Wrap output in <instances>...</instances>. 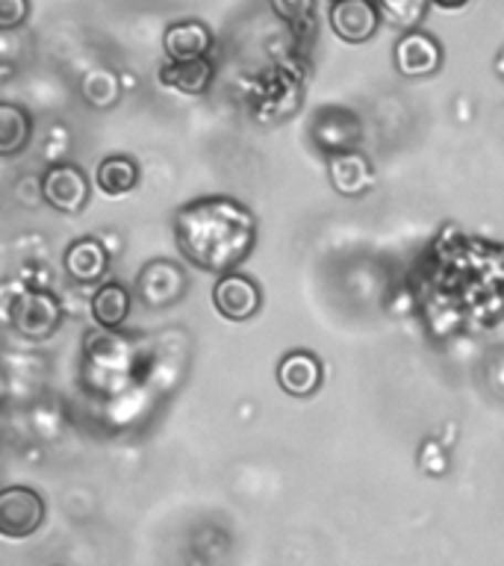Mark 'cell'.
Listing matches in <instances>:
<instances>
[{
	"mask_svg": "<svg viewBox=\"0 0 504 566\" xmlns=\"http://www.w3.org/2000/svg\"><path fill=\"white\" fill-rule=\"evenodd\" d=\"M431 3H433V7H440V9H449V12L469 7V0H431Z\"/></svg>",
	"mask_w": 504,
	"mask_h": 566,
	"instance_id": "ffe728a7",
	"label": "cell"
},
{
	"mask_svg": "<svg viewBox=\"0 0 504 566\" xmlns=\"http://www.w3.org/2000/svg\"><path fill=\"white\" fill-rule=\"evenodd\" d=\"M44 520L42 495L30 486H9L0 495V534L3 537H30Z\"/></svg>",
	"mask_w": 504,
	"mask_h": 566,
	"instance_id": "7a4b0ae2",
	"label": "cell"
},
{
	"mask_svg": "<svg viewBox=\"0 0 504 566\" xmlns=\"http://www.w3.org/2000/svg\"><path fill=\"white\" fill-rule=\"evenodd\" d=\"M334 3H339V0H334Z\"/></svg>",
	"mask_w": 504,
	"mask_h": 566,
	"instance_id": "7402d4cb",
	"label": "cell"
},
{
	"mask_svg": "<svg viewBox=\"0 0 504 566\" xmlns=\"http://www.w3.org/2000/svg\"><path fill=\"white\" fill-rule=\"evenodd\" d=\"M106 265V251L95 239H77L74 245L65 251V272L77 283H95L104 277Z\"/></svg>",
	"mask_w": 504,
	"mask_h": 566,
	"instance_id": "8fae6325",
	"label": "cell"
},
{
	"mask_svg": "<svg viewBox=\"0 0 504 566\" xmlns=\"http://www.w3.org/2000/svg\"><path fill=\"white\" fill-rule=\"evenodd\" d=\"M175 233L198 269L228 274L254 245V216L230 198H203L177 212Z\"/></svg>",
	"mask_w": 504,
	"mask_h": 566,
	"instance_id": "6da1fadb",
	"label": "cell"
},
{
	"mask_svg": "<svg viewBox=\"0 0 504 566\" xmlns=\"http://www.w3.org/2000/svg\"><path fill=\"white\" fill-rule=\"evenodd\" d=\"M162 48L171 62L207 60L212 48L210 27L201 21H175L162 35Z\"/></svg>",
	"mask_w": 504,
	"mask_h": 566,
	"instance_id": "ba28073f",
	"label": "cell"
},
{
	"mask_svg": "<svg viewBox=\"0 0 504 566\" xmlns=\"http://www.w3.org/2000/svg\"><path fill=\"white\" fill-rule=\"evenodd\" d=\"M139 184V166L130 157H106L97 166V186L106 195H127Z\"/></svg>",
	"mask_w": 504,
	"mask_h": 566,
	"instance_id": "9a60e30c",
	"label": "cell"
},
{
	"mask_svg": "<svg viewBox=\"0 0 504 566\" xmlns=\"http://www.w3.org/2000/svg\"><path fill=\"white\" fill-rule=\"evenodd\" d=\"M30 12V3L27 0H0V27L3 30H12L27 18Z\"/></svg>",
	"mask_w": 504,
	"mask_h": 566,
	"instance_id": "d6986e66",
	"label": "cell"
},
{
	"mask_svg": "<svg viewBox=\"0 0 504 566\" xmlns=\"http://www.w3.org/2000/svg\"><path fill=\"white\" fill-rule=\"evenodd\" d=\"M212 304L230 322H248L263 304V295H260V286L251 277L228 272L221 274L219 283L212 286Z\"/></svg>",
	"mask_w": 504,
	"mask_h": 566,
	"instance_id": "277c9868",
	"label": "cell"
},
{
	"mask_svg": "<svg viewBox=\"0 0 504 566\" xmlns=\"http://www.w3.org/2000/svg\"><path fill=\"white\" fill-rule=\"evenodd\" d=\"M330 184L339 195H360L371 186V168L360 154H339L330 163Z\"/></svg>",
	"mask_w": 504,
	"mask_h": 566,
	"instance_id": "4fadbf2b",
	"label": "cell"
},
{
	"mask_svg": "<svg viewBox=\"0 0 504 566\" xmlns=\"http://www.w3.org/2000/svg\"><path fill=\"white\" fill-rule=\"evenodd\" d=\"M159 83L175 88L180 95H201L212 83V65L207 60L192 62H168L159 71Z\"/></svg>",
	"mask_w": 504,
	"mask_h": 566,
	"instance_id": "7c38bea8",
	"label": "cell"
},
{
	"mask_svg": "<svg viewBox=\"0 0 504 566\" xmlns=\"http://www.w3.org/2000/svg\"><path fill=\"white\" fill-rule=\"evenodd\" d=\"M9 318H12L18 334L42 339V336H51L60 325V304L48 292H21L15 304L9 307Z\"/></svg>",
	"mask_w": 504,
	"mask_h": 566,
	"instance_id": "3957f363",
	"label": "cell"
},
{
	"mask_svg": "<svg viewBox=\"0 0 504 566\" xmlns=\"http://www.w3.org/2000/svg\"><path fill=\"white\" fill-rule=\"evenodd\" d=\"M130 313V292L122 283H104L92 298V316L97 325L118 327Z\"/></svg>",
	"mask_w": 504,
	"mask_h": 566,
	"instance_id": "5bb4252c",
	"label": "cell"
},
{
	"mask_svg": "<svg viewBox=\"0 0 504 566\" xmlns=\"http://www.w3.org/2000/svg\"><path fill=\"white\" fill-rule=\"evenodd\" d=\"M495 71H498V77L504 80V48H502V53L495 56Z\"/></svg>",
	"mask_w": 504,
	"mask_h": 566,
	"instance_id": "44dd1931",
	"label": "cell"
},
{
	"mask_svg": "<svg viewBox=\"0 0 504 566\" xmlns=\"http://www.w3.org/2000/svg\"><path fill=\"white\" fill-rule=\"evenodd\" d=\"M277 384L283 387V392L295 398L313 396L322 384V363L309 352L286 354L277 366Z\"/></svg>",
	"mask_w": 504,
	"mask_h": 566,
	"instance_id": "30bf717a",
	"label": "cell"
},
{
	"mask_svg": "<svg viewBox=\"0 0 504 566\" xmlns=\"http://www.w3.org/2000/svg\"><path fill=\"white\" fill-rule=\"evenodd\" d=\"M27 139H30V115L21 106H0V154L12 157L24 148Z\"/></svg>",
	"mask_w": 504,
	"mask_h": 566,
	"instance_id": "2e32d148",
	"label": "cell"
},
{
	"mask_svg": "<svg viewBox=\"0 0 504 566\" xmlns=\"http://www.w3.org/2000/svg\"><path fill=\"white\" fill-rule=\"evenodd\" d=\"M274 15L283 18L290 27H304L313 24V9H316V0H272Z\"/></svg>",
	"mask_w": 504,
	"mask_h": 566,
	"instance_id": "ac0fdd59",
	"label": "cell"
},
{
	"mask_svg": "<svg viewBox=\"0 0 504 566\" xmlns=\"http://www.w3.org/2000/svg\"><path fill=\"white\" fill-rule=\"evenodd\" d=\"M442 51L428 33H407L396 44V69L405 77H428L440 69Z\"/></svg>",
	"mask_w": 504,
	"mask_h": 566,
	"instance_id": "52a82bcc",
	"label": "cell"
},
{
	"mask_svg": "<svg viewBox=\"0 0 504 566\" xmlns=\"http://www.w3.org/2000/svg\"><path fill=\"white\" fill-rule=\"evenodd\" d=\"M360 136V124L354 118L351 113H345V109H318L316 122H313V139L322 150L327 154H348L354 142Z\"/></svg>",
	"mask_w": 504,
	"mask_h": 566,
	"instance_id": "9c48e42d",
	"label": "cell"
},
{
	"mask_svg": "<svg viewBox=\"0 0 504 566\" xmlns=\"http://www.w3.org/2000/svg\"><path fill=\"white\" fill-rule=\"evenodd\" d=\"M42 195L53 210L71 212V216H74V212H80L83 207H86L88 180L77 166L62 163V166H53L44 171Z\"/></svg>",
	"mask_w": 504,
	"mask_h": 566,
	"instance_id": "5b68a950",
	"label": "cell"
},
{
	"mask_svg": "<svg viewBox=\"0 0 504 566\" xmlns=\"http://www.w3.org/2000/svg\"><path fill=\"white\" fill-rule=\"evenodd\" d=\"M380 12L375 0H339L330 7V30L343 42L363 44L378 33Z\"/></svg>",
	"mask_w": 504,
	"mask_h": 566,
	"instance_id": "8992f818",
	"label": "cell"
},
{
	"mask_svg": "<svg viewBox=\"0 0 504 566\" xmlns=\"http://www.w3.org/2000/svg\"><path fill=\"white\" fill-rule=\"evenodd\" d=\"M83 95H86V101L92 106L106 109V106H113L118 101V95H122V83H118L113 71L95 69L83 77Z\"/></svg>",
	"mask_w": 504,
	"mask_h": 566,
	"instance_id": "e0dca14e",
	"label": "cell"
}]
</instances>
